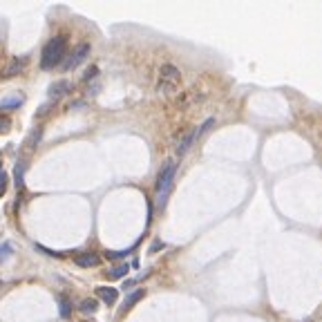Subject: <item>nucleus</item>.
Instances as JSON below:
<instances>
[{"mask_svg":"<svg viewBox=\"0 0 322 322\" xmlns=\"http://www.w3.org/2000/svg\"><path fill=\"white\" fill-rule=\"evenodd\" d=\"M65 54H67V36L50 38L41 52V67L43 70H54L59 63H63Z\"/></svg>","mask_w":322,"mask_h":322,"instance_id":"nucleus-1","label":"nucleus"},{"mask_svg":"<svg viewBox=\"0 0 322 322\" xmlns=\"http://www.w3.org/2000/svg\"><path fill=\"white\" fill-rule=\"evenodd\" d=\"M175 172H177V163L170 159V161L163 163V168L159 170V175H157L155 199H157V206H159V208H163V204H166V197H168V193H170V188H172Z\"/></svg>","mask_w":322,"mask_h":322,"instance_id":"nucleus-2","label":"nucleus"},{"mask_svg":"<svg viewBox=\"0 0 322 322\" xmlns=\"http://www.w3.org/2000/svg\"><path fill=\"white\" fill-rule=\"evenodd\" d=\"M181 83V72L175 65L166 63L159 70V81H157V92L159 94H175Z\"/></svg>","mask_w":322,"mask_h":322,"instance_id":"nucleus-3","label":"nucleus"},{"mask_svg":"<svg viewBox=\"0 0 322 322\" xmlns=\"http://www.w3.org/2000/svg\"><path fill=\"white\" fill-rule=\"evenodd\" d=\"M88 54H90V45L88 43H81L79 47H76L74 52H72V56L65 61V70H72V67H76V65H81L85 59H88Z\"/></svg>","mask_w":322,"mask_h":322,"instance_id":"nucleus-4","label":"nucleus"},{"mask_svg":"<svg viewBox=\"0 0 322 322\" xmlns=\"http://www.w3.org/2000/svg\"><path fill=\"white\" fill-rule=\"evenodd\" d=\"M74 262H76V266H81V268H92L99 264V255L94 251H83L74 257Z\"/></svg>","mask_w":322,"mask_h":322,"instance_id":"nucleus-5","label":"nucleus"},{"mask_svg":"<svg viewBox=\"0 0 322 322\" xmlns=\"http://www.w3.org/2000/svg\"><path fill=\"white\" fill-rule=\"evenodd\" d=\"M195 139H197V128L188 130V132H186L184 137L177 141V155H186V152L190 150V146L195 143Z\"/></svg>","mask_w":322,"mask_h":322,"instance_id":"nucleus-6","label":"nucleus"},{"mask_svg":"<svg viewBox=\"0 0 322 322\" xmlns=\"http://www.w3.org/2000/svg\"><path fill=\"white\" fill-rule=\"evenodd\" d=\"M97 295H99L108 306H114V304H117V300H119V289H112V286H99Z\"/></svg>","mask_w":322,"mask_h":322,"instance_id":"nucleus-7","label":"nucleus"},{"mask_svg":"<svg viewBox=\"0 0 322 322\" xmlns=\"http://www.w3.org/2000/svg\"><path fill=\"white\" fill-rule=\"evenodd\" d=\"M70 90H72V83H70V81H56V83H52L50 85V97L52 99H56V97H65V94L67 92H70Z\"/></svg>","mask_w":322,"mask_h":322,"instance_id":"nucleus-8","label":"nucleus"},{"mask_svg":"<svg viewBox=\"0 0 322 322\" xmlns=\"http://www.w3.org/2000/svg\"><path fill=\"white\" fill-rule=\"evenodd\" d=\"M25 65H27V59H23V56H16V59L9 63V67L5 70V74L3 76H16L18 72H23L25 70Z\"/></svg>","mask_w":322,"mask_h":322,"instance_id":"nucleus-9","label":"nucleus"},{"mask_svg":"<svg viewBox=\"0 0 322 322\" xmlns=\"http://www.w3.org/2000/svg\"><path fill=\"white\" fill-rule=\"evenodd\" d=\"M25 172H27V161H18L16 168H14V184L16 188H23V179H25Z\"/></svg>","mask_w":322,"mask_h":322,"instance_id":"nucleus-10","label":"nucleus"},{"mask_svg":"<svg viewBox=\"0 0 322 322\" xmlns=\"http://www.w3.org/2000/svg\"><path fill=\"white\" fill-rule=\"evenodd\" d=\"M18 105H23V94H14V97H5L0 103V110H16Z\"/></svg>","mask_w":322,"mask_h":322,"instance_id":"nucleus-11","label":"nucleus"},{"mask_svg":"<svg viewBox=\"0 0 322 322\" xmlns=\"http://www.w3.org/2000/svg\"><path fill=\"white\" fill-rule=\"evenodd\" d=\"M128 271H130L128 264H119V266H114V268H110V271H105V277H108V280H119V277L128 275Z\"/></svg>","mask_w":322,"mask_h":322,"instance_id":"nucleus-12","label":"nucleus"},{"mask_svg":"<svg viewBox=\"0 0 322 322\" xmlns=\"http://www.w3.org/2000/svg\"><path fill=\"white\" fill-rule=\"evenodd\" d=\"M70 313H72L70 297H67V295H59V315L65 320V318H70Z\"/></svg>","mask_w":322,"mask_h":322,"instance_id":"nucleus-13","label":"nucleus"},{"mask_svg":"<svg viewBox=\"0 0 322 322\" xmlns=\"http://www.w3.org/2000/svg\"><path fill=\"white\" fill-rule=\"evenodd\" d=\"M79 309H81V313L90 315V313H94V311L99 309V304H97V300H94V297H85V300H81Z\"/></svg>","mask_w":322,"mask_h":322,"instance_id":"nucleus-14","label":"nucleus"},{"mask_svg":"<svg viewBox=\"0 0 322 322\" xmlns=\"http://www.w3.org/2000/svg\"><path fill=\"white\" fill-rule=\"evenodd\" d=\"M141 297H143V289H137V291H132V293H130V295L126 297V302H123V311H130V309H132L134 304H137L139 300H141Z\"/></svg>","mask_w":322,"mask_h":322,"instance_id":"nucleus-15","label":"nucleus"},{"mask_svg":"<svg viewBox=\"0 0 322 322\" xmlns=\"http://www.w3.org/2000/svg\"><path fill=\"white\" fill-rule=\"evenodd\" d=\"M97 74H99V67H97V65L88 67V72H85V74H83V81H85V83H88V81H92Z\"/></svg>","mask_w":322,"mask_h":322,"instance_id":"nucleus-16","label":"nucleus"},{"mask_svg":"<svg viewBox=\"0 0 322 322\" xmlns=\"http://www.w3.org/2000/svg\"><path fill=\"white\" fill-rule=\"evenodd\" d=\"M130 251H108L105 253V257L108 259H121V257H126Z\"/></svg>","mask_w":322,"mask_h":322,"instance_id":"nucleus-17","label":"nucleus"},{"mask_svg":"<svg viewBox=\"0 0 322 322\" xmlns=\"http://www.w3.org/2000/svg\"><path fill=\"white\" fill-rule=\"evenodd\" d=\"M7 181H9V177L5 175L3 170H0V197H3V195H5V190H7V186H9Z\"/></svg>","mask_w":322,"mask_h":322,"instance_id":"nucleus-18","label":"nucleus"},{"mask_svg":"<svg viewBox=\"0 0 322 322\" xmlns=\"http://www.w3.org/2000/svg\"><path fill=\"white\" fill-rule=\"evenodd\" d=\"M12 255V244H5V246H0V259L9 257Z\"/></svg>","mask_w":322,"mask_h":322,"instance_id":"nucleus-19","label":"nucleus"},{"mask_svg":"<svg viewBox=\"0 0 322 322\" xmlns=\"http://www.w3.org/2000/svg\"><path fill=\"white\" fill-rule=\"evenodd\" d=\"M9 126H12V121L7 117H0V132H7Z\"/></svg>","mask_w":322,"mask_h":322,"instance_id":"nucleus-20","label":"nucleus"}]
</instances>
